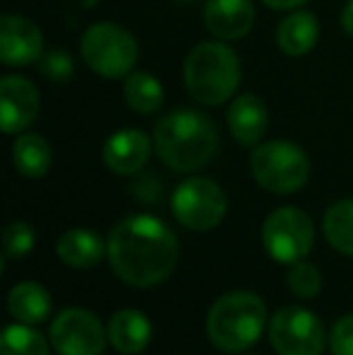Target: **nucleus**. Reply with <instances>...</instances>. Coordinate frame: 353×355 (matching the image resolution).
<instances>
[{"label":"nucleus","mask_w":353,"mask_h":355,"mask_svg":"<svg viewBox=\"0 0 353 355\" xmlns=\"http://www.w3.org/2000/svg\"><path fill=\"white\" fill-rule=\"evenodd\" d=\"M177 257L175 232L153 215H128L109 232L107 259L112 271L133 288L167 281L177 266Z\"/></svg>","instance_id":"1"},{"label":"nucleus","mask_w":353,"mask_h":355,"mask_svg":"<svg viewBox=\"0 0 353 355\" xmlns=\"http://www.w3.org/2000/svg\"><path fill=\"white\" fill-rule=\"evenodd\" d=\"M153 138L160 159L177 172L203 167L218 150V131L211 119L191 109H179L160 119Z\"/></svg>","instance_id":"2"},{"label":"nucleus","mask_w":353,"mask_h":355,"mask_svg":"<svg viewBox=\"0 0 353 355\" xmlns=\"http://www.w3.org/2000/svg\"><path fill=\"white\" fill-rule=\"evenodd\" d=\"M266 327V304L259 295L237 290L213 302L206 317V334L216 348L242 353L252 348Z\"/></svg>","instance_id":"3"},{"label":"nucleus","mask_w":353,"mask_h":355,"mask_svg":"<svg viewBox=\"0 0 353 355\" xmlns=\"http://www.w3.org/2000/svg\"><path fill=\"white\" fill-rule=\"evenodd\" d=\"M240 61L230 46L203 42L191 49L184 63V83L198 104L218 107L235 94L240 85Z\"/></svg>","instance_id":"4"},{"label":"nucleus","mask_w":353,"mask_h":355,"mask_svg":"<svg viewBox=\"0 0 353 355\" xmlns=\"http://www.w3.org/2000/svg\"><path fill=\"white\" fill-rule=\"evenodd\" d=\"M250 167L257 182L271 193H293L305 187L310 177V159L305 150L288 141L261 143L252 153Z\"/></svg>","instance_id":"5"},{"label":"nucleus","mask_w":353,"mask_h":355,"mask_svg":"<svg viewBox=\"0 0 353 355\" xmlns=\"http://www.w3.org/2000/svg\"><path fill=\"white\" fill-rule=\"evenodd\" d=\"M83 61L87 63L102 78H123L131 75V68L136 66L138 46L136 39L123 27L114 22L92 24L80 42Z\"/></svg>","instance_id":"6"},{"label":"nucleus","mask_w":353,"mask_h":355,"mask_svg":"<svg viewBox=\"0 0 353 355\" xmlns=\"http://www.w3.org/2000/svg\"><path fill=\"white\" fill-rule=\"evenodd\" d=\"M261 242L266 254L278 263H298L310 254L315 242V227L300 208H278L264 220Z\"/></svg>","instance_id":"7"},{"label":"nucleus","mask_w":353,"mask_h":355,"mask_svg":"<svg viewBox=\"0 0 353 355\" xmlns=\"http://www.w3.org/2000/svg\"><path fill=\"white\" fill-rule=\"evenodd\" d=\"M227 211V198L216 182L206 177L187 179L177 187L172 196V213L177 223L187 230L206 232L221 225Z\"/></svg>","instance_id":"8"},{"label":"nucleus","mask_w":353,"mask_h":355,"mask_svg":"<svg viewBox=\"0 0 353 355\" xmlns=\"http://www.w3.org/2000/svg\"><path fill=\"white\" fill-rule=\"evenodd\" d=\"M268 338L278 355H322L325 324L305 307H281L271 317Z\"/></svg>","instance_id":"9"},{"label":"nucleus","mask_w":353,"mask_h":355,"mask_svg":"<svg viewBox=\"0 0 353 355\" xmlns=\"http://www.w3.org/2000/svg\"><path fill=\"white\" fill-rule=\"evenodd\" d=\"M51 346L58 355H102L109 341L102 322L92 312L80 307H68L51 324Z\"/></svg>","instance_id":"10"},{"label":"nucleus","mask_w":353,"mask_h":355,"mask_svg":"<svg viewBox=\"0 0 353 355\" xmlns=\"http://www.w3.org/2000/svg\"><path fill=\"white\" fill-rule=\"evenodd\" d=\"M39 89L19 75L0 80V126L5 133H19L39 116Z\"/></svg>","instance_id":"11"},{"label":"nucleus","mask_w":353,"mask_h":355,"mask_svg":"<svg viewBox=\"0 0 353 355\" xmlns=\"http://www.w3.org/2000/svg\"><path fill=\"white\" fill-rule=\"evenodd\" d=\"M42 29L19 15H5L0 19V61L5 66H29L42 61Z\"/></svg>","instance_id":"12"},{"label":"nucleus","mask_w":353,"mask_h":355,"mask_svg":"<svg viewBox=\"0 0 353 355\" xmlns=\"http://www.w3.org/2000/svg\"><path fill=\"white\" fill-rule=\"evenodd\" d=\"M153 141L143 131L136 128H126V131H119L104 143L102 157L104 164L112 169L114 174H136L146 167L148 157H150Z\"/></svg>","instance_id":"13"},{"label":"nucleus","mask_w":353,"mask_h":355,"mask_svg":"<svg viewBox=\"0 0 353 355\" xmlns=\"http://www.w3.org/2000/svg\"><path fill=\"white\" fill-rule=\"evenodd\" d=\"M203 19L213 37L223 42L242 39L255 24V8L250 0H208Z\"/></svg>","instance_id":"14"},{"label":"nucleus","mask_w":353,"mask_h":355,"mask_svg":"<svg viewBox=\"0 0 353 355\" xmlns=\"http://www.w3.org/2000/svg\"><path fill=\"white\" fill-rule=\"evenodd\" d=\"M227 126L240 145H257L268 128V109L257 94H242L227 112Z\"/></svg>","instance_id":"15"},{"label":"nucleus","mask_w":353,"mask_h":355,"mask_svg":"<svg viewBox=\"0 0 353 355\" xmlns=\"http://www.w3.org/2000/svg\"><path fill=\"white\" fill-rule=\"evenodd\" d=\"M109 343L123 355L141 353L148 348L153 336V327L148 317L138 309H121L109 322Z\"/></svg>","instance_id":"16"},{"label":"nucleus","mask_w":353,"mask_h":355,"mask_svg":"<svg viewBox=\"0 0 353 355\" xmlns=\"http://www.w3.org/2000/svg\"><path fill=\"white\" fill-rule=\"evenodd\" d=\"M56 254L71 268H92L107 254V242L92 230H68L56 244Z\"/></svg>","instance_id":"17"},{"label":"nucleus","mask_w":353,"mask_h":355,"mask_svg":"<svg viewBox=\"0 0 353 355\" xmlns=\"http://www.w3.org/2000/svg\"><path fill=\"white\" fill-rule=\"evenodd\" d=\"M320 37V27H317V17L312 12H293L278 24L276 42L283 53L288 56H305L312 51Z\"/></svg>","instance_id":"18"},{"label":"nucleus","mask_w":353,"mask_h":355,"mask_svg":"<svg viewBox=\"0 0 353 355\" xmlns=\"http://www.w3.org/2000/svg\"><path fill=\"white\" fill-rule=\"evenodd\" d=\"M8 309L22 324H42L51 314V297L39 283L24 281L15 285L8 295Z\"/></svg>","instance_id":"19"},{"label":"nucleus","mask_w":353,"mask_h":355,"mask_svg":"<svg viewBox=\"0 0 353 355\" xmlns=\"http://www.w3.org/2000/svg\"><path fill=\"white\" fill-rule=\"evenodd\" d=\"M51 145L44 141L37 133H27V136H19L12 145V162L17 167L19 174L29 179H39L49 172L51 167Z\"/></svg>","instance_id":"20"},{"label":"nucleus","mask_w":353,"mask_h":355,"mask_svg":"<svg viewBox=\"0 0 353 355\" xmlns=\"http://www.w3.org/2000/svg\"><path fill=\"white\" fill-rule=\"evenodd\" d=\"M123 97L128 107L138 114H153L165 102V89L160 80L150 73H131L123 85Z\"/></svg>","instance_id":"21"},{"label":"nucleus","mask_w":353,"mask_h":355,"mask_svg":"<svg viewBox=\"0 0 353 355\" xmlns=\"http://www.w3.org/2000/svg\"><path fill=\"white\" fill-rule=\"evenodd\" d=\"M325 234L336 252L353 257V198L334 203L325 213Z\"/></svg>","instance_id":"22"},{"label":"nucleus","mask_w":353,"mask_h":355,"mask_svg":"<svg viewBox=\"0 0 353 355\" xmlns=\"http://www.w3.org/2000/svg\"><path fill=\"white\" fill-rule=\"evenodd\" d=\"M0 355H49V343L32 324H12L0 338Z\"/></svg>","instance_id":"23"},{"label":"nucleus","mask_w":353,"mask_h":355,"mask_svg":"<svg viewBox=\"0 0 353 355\" xmlns=\"http://www.w3.org/2000/svg\"><path fill=\"white\" fill-rule=\"evenodd\" d=\"M288 288H291L293 295H298V297H302V300L315 297L322 288L320 271L307 261L293 263L291 271H288Z\"/></svg>","instance_id":"24"},{"label":"nucleus","mask_w":353,"mask_h":355,"mask_svg":"<svg viewBox=\"0 0 353 355\" xmlns=\"http://www.w3.org/2000/svg\"><path fill=\"white\" fill-rule=\"evenodd\" d=\"M34 247V230L32 225L22 223H10L5 227V234H3V249H5V257L8 259H22L32 252Z\"/></svg>","instance_id":"25"},{"label":"nucleus","mask_w":353,"mask_h":355,"mask_svg":"<svg viewBox=\"0 0 353 355\" xmlns=\"http://www.w3.org/2000/svg\"><path fill=\"white\" fill-rule=\"evenodd\" d=\"M42 73L51 83H68L73 75V58L68 51H51L46 56H42Z\"/></svg>","instance_id":"26"},{"label":"nucleus","mask_w":353,"mask_h":355,"mask_svg":"<svg viewBox=\"0 0 353 355\" xmlns=\"http://www.w3.org/2000/svg\"><path fill=\"white\" fill-rule=\"evenodd\" d=\"M329 348L334 355H353V314H346L332 327Z\"/></svg>","instance_id":"27"},{"label":"nucleus","mask_w":353,"mask_h":355,"mask_svg":"<svg viewBox=\"0 0 353 355\" xmlns=\"http://www.w3.org/2000/svg\"><path fill=\"white\" fill-rule=\"evenodd\" d=\"M341 27H344V32H349L353 37V0L346 3L344 12H341Z\"/></svg>","instance_id":"28"},{"label":"nucleus","mask_w":353,"mask_h":355,"mask_svg":"<svg viewBox=\"0 0 353 355\" xmlns=\"http://www.w3.org/2000/svg\"><path fill=\"white\" fill-rule=\"evenodd\" d=\"M261 3H266L268 8H273V10H291V8L302 5L305 0H261Z\"/></svg>","instance_id":"29"}]
</instances>
